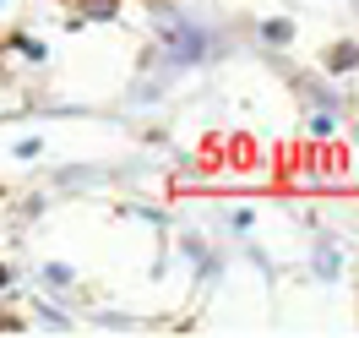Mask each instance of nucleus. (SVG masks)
Listing matches in <instances>:
<instances>
[{"mask_svg":"<svg viewBox=\"0 0 359 338\" xmlns=\"http://www.w3.org/2000/svg\"><path fill=\"white\" fill-rule=\"evenodd\" d=\"M17 158H39V136H22V142H17Z\"/></svg>","mask_w":359,"mask_h":338,"instance_id":"20e7f679","label":"nucleus"},{"mask_svg":"<svg viewBox=\"0 0 359 338\" xmlns=\"http://www.w3.org/2000/svg\"><path fill=\"white\" fill-rule=\"evenodd\" d=\"M262 33H267L272 44H289V39H294V22H289V17H272V22H262Z\"/></svg>","mask_w":359,"mask_h":338,"instance_id":"7ed1b4c3","label":"nucleus"},{"mask_svg":"<svg viewBox=\"0 0 359 338\" xmlns=\"http://www.w3.org/2000/svg\"><path fill=\"white\" fill-rule=\"evenodd\" d=\"M6 284H11V273H6V262H0V290H6Z\"/></svg>","mask_w":359,"mask_h":338,"instance_id":"39448f33","label":"nucleus"},{"mask_svg":"<svg viewBox=\"0 0 359 338\" xmlns=\"http://www.w3.org/2000/svg\"><path fill=\"white\" fill-rule=\"evenodd\" d=\"M114 6H120V0H76V17H82V22H109Z\"/></svg>","mask_w":359,"mask_h":338,"instance_id":"f03ea898","label":"nucleus"},{"mask_svg":"<svg viewBox=\"0 0 359 338\" xmlns=\"http://www.w3.org/2000/svg\"><path fill=\"white\" fill-rule=\"evenodd\" d=\"M321 66H327V71H348V66H359V44H332L327 55H321Z\"/></svg>","mask_w":359,"mask_h":338,"instance_id":"f257e3e1","label":"nucleus"}]
</instances>
